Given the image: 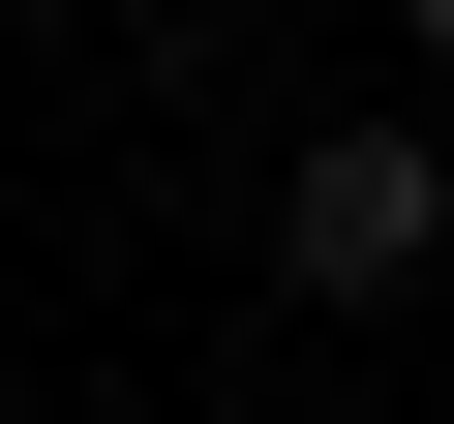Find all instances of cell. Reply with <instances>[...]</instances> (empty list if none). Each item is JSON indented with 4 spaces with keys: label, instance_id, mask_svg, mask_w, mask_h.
Instances as JSON below:
<instances>
[{
    "label": "cell",
    "instance_id": "cell-1",
    "mask_svg": "<svg viewBox=\"0 0 454 424\" xmlns=\"http://www.w3.org/2000/svg\"><path fill=\"white\" fill-rule=\"evenodd\" d=\"M273 273L303 303H424L454 273V122H303L273 152Z\"/></svg>",
    "mask_w": 454,
    "mask_h": 424
},
{
    "label": "cell",
    "instance_id": "cell-2",
    "mask_svg": "<svg viewBox=\"0 0 454 424\" xmlns=\"http://www.w3.org/2000/svg\"><path fill=\"white\" fill-rule=\"evenodd\" d=\"M394 31H424V61H454V0H394Z\"/></svg>",
    "mask_w": 454,
    "mask_h": 424
},
{
    "label": "cell",
    "instance_id": "cell-3",
    "mask_svg": "<svg viewBox=\"0 0 454 424\" xmlns=\"http://www.w3.org/2000/svg\"><path fill=\"white\" fill-rule=\"evenodd\" d=\"M0 31H61V0H0Z\"/></svg>",
    "mask_w": 454,
    "mask_h": 424
}]
</instances>
